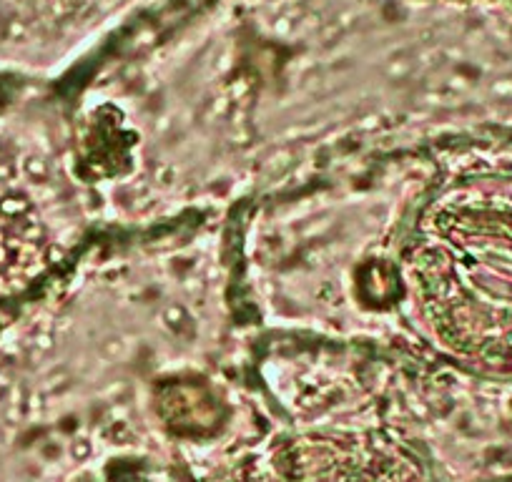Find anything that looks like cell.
<instances>
[{
    "label": "cell",
    "mask_w": 512,
    "mask_h": 482,
    "mask_svg": "<svg viewBox=\"0 0 512 482\" xmlns=\"http://www.w3.org/2000/svg\"><path fill=\"white\" fill-rule=\"evenodd\" d=\"M452 201V344L487 377H512V139L472 159Z\"/></svg>",
    "instance_id": "obj_1"
},
{
    "label": "cell",
    "mask_w": 512,
    "mask_h": 482,
    "mask_svg": "<svg viewBox=\"0 0 512 482\" xmlns=\"http://www.w3.org/2000/svg\"><path fill=\"white\" fill-rule=\"evenodd\" d=\"M18 214V201L13 196L11 181H8V169L0 159V282H6V274L13 269L11 254L16 249L13 241V221Z\"/></svg>",
    "instance_id": "obj_2"
}]
</instances>
